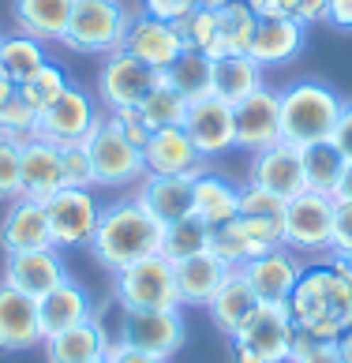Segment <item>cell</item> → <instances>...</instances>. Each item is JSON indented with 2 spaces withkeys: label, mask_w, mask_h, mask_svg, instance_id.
Instances as JSON below:
<instances>
[{
  "label": "cell",
  "mask_w": 352,
  "mask_h": 363,
  "mask_svg": "<svg viewBox=\"0 0 352 363\" xmlns=\"http://www.w3.org/2000/svg\"><path fill=\"white\" fill-rule=\"evenodd\" d=\"M184 131L192 135L202 157H221L225 150H233V105L202 94V98L187 101V116H184Z\"/></svg>",
  "instance_id": "cell-14"
},
{
  "label": "cell",
  "mask_w": 352,
  "mask_h": 363,
  "mask_svg": "<svg viewBox=\"0 0 352 363\" xmlns=\"http://www.w3.org/2000/svg\"><path fill=\"white\" fill-rule=\"evenodd\" d=\"M19 143L16 135H4L0 131V199L11 203V199L23 195V180H19Z\"/></svg>",
  "instance_id": "cell-41"
},
{
  "label": "cell",
  "mask_w": 352,
  "mask_h": 363,
  "mask_svg": "<svg viewBox=\"0 0 352 363\" xmlns=\"http://www.w3.org/2000/svg\"><path fill=\"white\" fill-rule=\"evenodd\" d=\"M348 161L341 157V150L326 139V143H311L300 146V169H304V187L315 195H337V184L345 177Z\"/></svg>",
  "instance_id": "cell-33"
},
{
  "label": "cell",
  "mask_w": 352,
  "mask_h": 363,
  "mask_svg": "<svg viewBox=\"0 0 352 363\" xmlns=\"http://www.w3.org/2000/svg\"><path fill=\"white\" fill-rule=\"evenodd\" d=\"M192 213L202 218L210 228L233 221L240 213V187L233 180L218 177V172L202 169L199 177L192 180Z\"/></svg>",
  "instance_id": "cell-27"
},
{
  "label": "cell",
  "mask_w": 352,
  "mask_h": 363,
  "mask_svg": "<svg viewBox=\"0 0 352 363\" xmlns=\"http://www.w3.org/2000/svg\"><path fill=\"white\" fill-rule=\"evenodd\" d=\"M158 79H161V72L146 68V64L135 60L128 49H116L101 60V68H98V98L105 101L109 113L135 109V105L158 86Z\"/></svg>",
  "instance_id": "cell-12"
},
{
  "label": "cell",
  "mask_w": 352,
  "mask_h": 363,
  "mask_svg": "<svg viewBox=\"0 0 352 363\" xmlns=\"http://www.w3.org/2000/svg\"><path fill=\"white\" fill-rule=\"evenodd\" d=\"M255 23H259V16L243 0H233V4L218 8V49H214V60L248 52L251 38H255Z\"/></svg>",
  "instance_id": "cell-35"
},
{
  "label": "cell",
  "mask_w": 352,
  "mask_h": 363,
  "mask_svg": "<svg viewBox=\"0 0 352 363\" xmlns=\"http://www.w3.org/2000/svg\"><path fill=\"white\" fill-rule=\"evenodd\" d=\"M334 199H345V203H352V161L345 165V177H341V184H337V195Z\"/></svg>",
  "instance_id": "cell-53"
},
{
  "label": "cell",
  "mask_w": 352,
  "mask_h": 363,
  "mask_svg": "<svg viewBox=\"0 0 352 363\" xmlns=\"http://www.w3.org/2000/svg\"><path fill=\"white\" fill-rule=\"evenodd\" d=\"M120 341L131 348H143L150 356L169 359L184 345V318H180V311H124Z\"/></svg>",
  "instance_id": "cell-17"
},
{
  "label": "cell",
  "mask_w": 352,
  "mask_h": 363,
  "mask_svg": "<svg viewBox=\"0 0 352 363\" xmlns=\"http://www.w3.org/2000/svg\"><path fill=\"white\" fill-rule=\"evenodd\" d=\"M11 94H16V83H11V79L0 72V109H4V101L11 98Z\"/></svg>",
  "instance_id": "cell-54"
},
{
  "label": "cell",
  "mask_w": 352,
  "mask_h": 363,
  "mask_svg": "<svg viewBox=\"0 0 352 363\" xmlns=\"http://www.w3.org/2000/svg\"><path fill=\"white\" fill-rule=\"evenodd\" d=\"M124 49L131 52L135 60H143L146 68L154 72H165L169 64L187 49L184 38H180V26L165 23V19H154V16H135L128 23V34H124Z\"/></svg>",
  "instance_id": "cell-15"
},
{
  "label": "cell",
  "mask_w": 352,
  "mask_h": 363,
  "mask_svg": "<svg viewBox=\"0 0 352 363\" xmlns=\"http://www.w3.org/2000/svg\"><path fill=\"white\" fill-rule=\"evenodd\" d=\"M210 72H214V60L207 57V52L184 49L180 57H176L161 75H165V83H172L187 101H192V98H202V94H210Z\"/></svg>",
  "instance_id": "cell-37"
},
{
  "label": "cell",
  "mask_w": 352,
  "mask_h": 363,
  "mask_svg": "<svg viewBox=\"0 0 352 363\" xmlns=\"http://www.w3.org/2000/svg\"><path fill=\"white\" fill-rule=\"evenodd\" d=\"M330 251L337 259L352 255V203L334 199V228H330Z\"/></svg>",
  "instance_id": "cell-45"
},
{
  "label": "cell",
  "mask_w": 352,
  "mask_h": 363,
  "mask_svg": "<svg viewBox=\"0 0 352 363\" xmlns=\"http://www.w3.org/2000/svg\"><path fill=\"white\" fill-rule=\"evenodd\" d=\"M199 8V0H143V11L154 19H165V23H180L187 19L192 11Z\"/></svg>",
  "instance_id": "cell-46"
},
{
  "label": "cell",
  "mask_w": 352,
  "mask_h": 363,
  "mask_svg": "<svg viewBox=\"0 0 352 363\" xmlns=\"http://www.w3.org/2000/svg\"><path fill=\"white\" fill-rule=\"evenodd\" d=\"M202 8H225V4H233V0H199Z\"/></svg>",
  "instance_id": "cell-56"
},
{
  "label": "cell",
  "mask_w": 352,
  "mask_h": 363,
  "mask_svg": "<svg viewBox=\"0 0 352 363\" xmlns=\"http://www.w3.org/2000/svg\"><path fill=\"white\" fill-rule=\"evenodd\" d=\"M240 270H243L248 285L255 289V296H259L263 303H289V296L296 289V281H300L304 266L292 259V251L285 244H281L274 251L259 255V259L243 262Z\"/></svg>",
  "instance_id": "cell-23"
},
{
  "label": "cell",
  "mask_w": 352,
  "mask_h": 363,
  "mask_svg": "<svg viewBox=\"0 0 352 363\" xmlns=\"http://www.w3.org/2000/svg\"><path fill=\"white\" fill-rule=\"evenodd\" d=\"M292 315L285 303H259L233 333V359L236 363H289L292 345Z\"/></svg>",
  "instance_id": "cell-5"
},
{
  "label": "cell",
  "mask_w": 352,
  "mask_h": 363,
  "mask_svg": "<svg viewBox=\"0 0 352 363\" xmlns=\"http://www.w3.org/2000/svg\"><path fill=\"white\" fill-rule=\"evenodd\" d=\"M240 213H251V218H277L285 213V199L266 191V187H255V184H243L240 187Z\"/></svg>",
  "instance_id": "cell-43"
},
{
  "label": "cell",
  "mask_w": 352,
  "mask_h": 363,
  "mask_svg": "<svg viewBox=\"0 0 352 363\" xmlns=\"http://www.w3.org/2000/svg\"><path fill=\"white\" fill-rule=\"evenodd\" d=\"M49 363H87L94 356H105V345H109V333L101 330L98 318H87L72 330H60L53 337L42 341Z\"/></svg>",
  "instance_id": "cell-31"
},
{
  "label": "cell",
  "mask_w": 352,
  "mask_h": 363,
  "mask_svg": "<svg viewBox=\"0 0 352 363\" xmlns=\"http://www.w3.org/2000/svg\"><path fill=\"white\" fill-rule=\"evenodd\" d=\"M326 23L330 26H341V30H352V0H330Z\"/></svg>",
  "instance_id": "cell-50"
},
{
  "label": "cell",
  "mask_w": 352,
  "mask_h": 363,
  "mask_svg": "<svg viewBox=\"0 0 352 363\" xmlns=\"http://www.w3.org/2000/svg\"><path fill=\"white\" fill-rule=\"evenodd\" d=\"M281 221L277 218H251V213H236L233 221L210 228V251L225 259L229 266H243L259 255L281 247Z\"/></svg>",
  "instance_id": "cell-9"
},
{
  "label": "cell",
  "mask_w": 352,
  "mask_h": 363,
  "mask_svg": "<svg viewBox=\"0 0 352 363\" xmlns=\"http://www.w3.org/2000/svg\"><path fill=\"white\" fill-rule=\"evenodd\" d=\"M255 90H263V68L255 64L248 52L240 57H218L210 72V94L229 105H240L243 98H251Z\"/></svg>",
  "instance_id": "cell-32"
},
{
  "label": "cell",
  "mask_w": 352,
  "mask_h": 363,
  "mask_svg": "<svg viewBox=\"0 0 352 363\" xmlns=\"http://www.w3.org/2000/svg\"><path fill=\"white\" fill-rule=\"evenodd\" d=\"M259 303H263V300H259V296H255V289L248 285L243 270H240V266H233V270H229V277L221 281V289L210 296L207 311H210V318H214V326L233 337V333L240 330V322L248 318Z\"/></svg>",
  "instance_id": "cell-28"
},
{
  "label": "cell",
  "mask_w": 352,
  "mask_h": 363,
  "mask_svg": "<svg viewBox=\"0 0 352 363\" xmlns=\"http://www.w3.org/2000/svg\"><path fill=\"white\" fill-rule=\"evenodd\" d=\"M0 247H4V255L53 247L49 213H45V203H42V199H31V195L11 199V203H8V213L0 218Z\"/></svg>",
  "instance_id": "cell-20"
},
{
  "label": "cell",
  "mask_w": 352,
  "mask_h": 363,
  "mask_svg": "<svg viewBox=\"0 0 352 363\" xmlns=\"http://www.w3.org/2000/svg\"><path fill=\"white\" fill-rule=\"evenodd\" d=\"M285 307L292 326L307 330L315 341H337L352 326V266L337 255L326 266H307Z\"/></svg>",
  "instance_id": "cell-1"
},
{
  "label": "cell",
  "mask_w": 352,
  "mask_h": 363,
  "mask_svg": "<svg viewBox=\"0 0 352 363\" xmlns=\"http://www.w3.org/2000/svg\"><path fill=\"white\" fill-rule=\"evenodd\" d=\"M143 161L146 172H154V177H199L207 169V157L199 154V146L184 128L150 131V139L143 146Z\"/></svg>",
  "instance_id": "cell-16"
},
{
  "label": "cell",
  "mask_w": 352,
  "mask_h": 363,
  "mask_svg": "<svg viewBox=\"0 0 352 363\" xmlns=\"http://www.w3.org/2000/svg\"><path fill=\"white\" fill-rule=\"evenodd\" d=\"M334 345H337V356H341V363H352V326H348Z\"/></svg>",
  "instance_id": "cell-52"
},
{
  "label": "cell",
  "mask_w": 352,
  "mask_h": 363,
  "mask_svg": "<svg viewBox=\"0 0 352 363\" xmlns=\"http://www.w3.org/2000/svg\"><path fill=\"white\" fill-rule=\"evenodd\" d=\"M87 363H109V359H105V356H94V359H87Z\"/></svg>",
  "instance_id": "cell-57"
},
{
  "label": "cell",
  "mask_w": 352,
  "mask_h": 363,
  "mask_svg": "<svg viewBox=\"0 0 352 363\" xmlns=\"http://www.w3.org/2000/svg\"><path fill=\"white\" fill-rule=\"evenodd\" d=\"M176 26H180V38H184L187 49H199L214 60V49H218V8H202L199 4L192 16L180 19Z\"/></svg>",
  "instance_id": "cell-40"
},
{
  "label": "cell",
  "mask_w": 352,
  "mask_h": 363,
  "mask_svg": "<svg viewBox=\"0 0 352 363\" xmlns=\"http://www.w3.org/2000/svg\"><path fill=\"white\" fill-rule=\"evenodd\" d=\"M345 262H348V266H352V255H345Z\"/></svg>",
  "instance_id": "cell-58"
},
{
  "label": "cell",
  "mask_w": 352,
  "mask_h": 363,
  "mask_svg": "<svg viewBox=\"0 0 352 363\" xmlns=\"http://www.w3.org/2000/svg\"><path fill=\"white\" fill-rule=\"evenodd\" d=\"M87 154H90L94 184L98 187H128V184H139L146 177L143 146H135L124 131L116 128V120L109 113H105L98 120V128L90 131Z\"/></svg>",
  "instance_id": "cell-6"
},
{
  "label": "cell",
  "mask_w": 352,
  "mask_h": 363,
  "mask_svg": "<svg viewBox=\"0 0 352 363\" xmlns=\"http://www.w3.org/2000/svg\"><path fill=\"white\" fill-rule=\"evenodd\" d=\"M304 34L307 26L292 16H259L255 23V38L248 45V57L259 64V68H281V64H289L300 57L304 49Z\"/></svg>",
  "instance_id": "cell-21"
},
{
  "label": "cell",
  "mask_w": 352,
  "mask_h": 363,
  "mask_svg": "<svg viewBox=\"0 0 352 363\" xmlns=\"http://www.w3.org/2000/svg\"><path fill=\"white\" fill-rule=\"evenodd\" d=\"M229 270H233V266H229L225 259H218L210 247L199 251V255H187V259H180V262H172L180 303H210V296L221 289Z\"/></svg>",
  "instance_id": "cell-25"
},
{
  "label": "cell",
  "mask_w": 352,
  "mask_h": 363,
  "mask_svg": "<svg viewBox=\"0 0 352 363\" xmlns=\"http://www.w3.org/2000/svg\"><path fill=\"white\" fill-rule=\"evenodd\" d=\"M64 86H67L64 68H57V64H45L42 72H34V75L26 79L23 86H16V90H19V98H23L26 105H31L34 113H42V109H49V105L60 98Z\"/></svg>",
  "instance_id": "cell-39"
},
{
  "label": "cell",
  "mask_w": 352,
  "mask_h": 363,
  "mask_svg": "<svg viewBox=\"0 0 352 363\" xmlns=\"http://www.w3.org/2000/svg\"><path fill=\"white\" fill-rule=\"evenodd\" d=\"M116 300L124 311H176L180 292H176L172 262L165 255H146L116 270Z\"/></svg>",
  "instance_id": "cell-7"
},
{
  "label": "cell",
  "mask_w": 352,
  "mask_h": 363,
  "mask_svg": "<svg viewBox=\"0 0 352 363\" xmlns=\"http://www.w3.org/2000/svg\"><path fill=\"white\" fill-rule=\"evenodd\" d=\"M49 64L45 42H38L31 34H4L0 38V72H4L16 86H23L34 72H42Z\"/></svg>",
  "instance_id": "cell-34"
},
{
  "label": "cell",
  "mask_w": 352,
  "mask_h": 363,
  "mask_svg": "<svg viewBox=\"0 0 352 363\" xmlns=\"http://www.w3.org/2000/svg\"><path fill=\"white\" fill-rule=\"evenodd\" d=\"M67 281L64 259L57 255V247H38V251H16L4 259V285L19 289L31 300H42L57 285Z\"/></svg>",
  "instance_id": "cell-18"
},
{
  "label": "cell",
  "mask_w": 352,
  "mask_h": 363,
  "mask_svg": "<svg viewBox=\"0 0 352 363\" xmlns=\"http://www.w3.org/2000/svg\"><path fill=\"white\" fill-rule=\"evenodd\" d=\"M0 38H4V34H0Z\"/></svg>",
  "instance_id": "cell-59"
},
{
  "label": "cell",
  "mask_w": 352,
  "mask_h": 363,
  "mask_svg": "<svg viewBox=\"0 0 352 363\" xmlns=\"http://www.w3.org/2000/svg\"><path fill=\"white\" fill-rule=\"evenodd\" d=\"M105 359H109V363H165L161 356H150V352H143V348H131L120 337L105 345Z\"/></svg>",
  "instance_id": "cell-48"
},
{
  "label": "cell",
  "mask_w": 352,
  "mask_h": 363,
  "mask_svg": "<svg viewBox=\"0 0 352 363\" xmlns=\"http://www.w3.org/2000/svg\"><path fill=\"white\" fill-rule=\"evenodd\" d=\"M243 4H248V8L255 11V16H263V11H266V4H270V0H243Z\"/></svg>",
  "instance_id": "cell-55"
},
{
  "label": "cell",
  "mask_w": 352,
  "mask_h": 363,
  "mask_svg": "<svg viewBox=\"0 0 352 363\" xmlns=\"http://www.w3.org/2000/svg\"><path fill=\"white\" fill-rule=\"evenodd\" d=\"M330 228H334V199L300 191L285 203L281 213V240L289 251H330Z\"/></svg>",
  "instance_id": "cell-11"
},
{
  "label": "cell",
  "mask_w": 352,
  "mask_h": 363,
  "mask_svg": "<svg viewBox=\"0 0 352 363\" xmlns=\"http://www.w3.org/2000/svg\"><path fill=\"white\" fill-rule=\"evenodd\" d=\"M98 120H101V113H98V105H94V98L83 86L67 83L60 98L53 101L49 109L38 113L34 135L57 143V146H75V143L90 139V131L98 128Z\"/></svg>",
  "instance_id": "cell-10"
},
{
  "label": "cell",
  "mask_w": 352,
  "mask_h": 363,
  "mask_svg": "<svg viewBox=\"0 0 352 363\" xmlns=\"http://www.w3.org/2000/svg\"><path fill=\"white\" fill-rule=\"evenodd\" d=\"M330 143L341 150L345 161H352V101L341 105V113H337V124H334V131H330Z\"/></svg>",
  "instance_id": "cell-49"
},
{
  "label": "cell",
  "mask_w": 352,
  "mask_h": 363,
  "mask_svg": "<svg viewBox=\"0 0 352 363\" xmlns=\"http://www.w3.org/2000/svg\"><path fill=\"white\" fill-rule=\"evenodd\" d=\"M192 180L195 177H154V172H146L139 180V195L135 199H139L161 225L180 221L192 213Z\"/></svg>",
  "instance_id": "cell-26"
},
{
  "label": "cell",
  "mask_w": 352,
  "mask_h": 363,
  "mask_svg": "<svg viewBox=\"0 0 352 363\" xmlns=\"http://www.w3.org/2000/svg\"><path fill=\"white\" fill-rule=\"evenodd\" d=\"M161 225L139 199H120V203L101 206L98 228H94L90 251L105 270H124V266L146 259V255H161Z\"/></svg>",
  "instance_id": "cell-2"
},
{
  "label": "cell",
  "mask_w": 352,
  "mask_h": 363,
  "mask_svg": "<svg viewBox=\"0 0 352 363\" xmlns=\"http://www.w3.org/2000/svg\"><path fill=\"white\" fill-rule=\"evenodd\" d=\"M34 128H38V113L19 98V90H16L4 101V109H0V131H4V135H16V139H26V135H34Z\"/></svg>",
  "instance_id": "cell-42"
},
{
  "label": "cell",
  "mask_w": 352,
  "mask_h": 363,
  "mask_svg": "<svg viewBox=\"0 0 352 363\" xmlns=\"http://www.w3.org/2000/svg\"><path fill=\"white\" fill-rule=\"evenodd\" d=\"M109 116L116 120V128L124 131L135 146H146V139H150V124L143 120L139 109H116V113H109Z\"/></svg>",
  "instance_id": "cell-47"
},
{
  "label": "cell",
  "mask_w": 352,
  "mask_h": 363,
  "mask_svg": "<svg viewBox=\"0 0 352 363\" xmlns=\"http://www.w3.org/2000/svg\"><path fill=\"white\" fill-rule=\"evenodd\" d=\"M277 94H281V139L292 146H311L330 139L337 113L345 105L330 86L304 79V83H292Z\"/></svg>",
  "instance_id": "cell-3"
},
{
  "label": "cell",
  "mask_w": 352,
  "mask_h": 363,
  "mask_svg": "<svg viewBox=\"0 0 352 363\" xmlns=\"http://www.w3.org/2000/svg\"><path fill=\"white\" fill-rule=\"evenodd\" d=\"M72 4L75 0H16L11 16H16L19 30L38 38V42H64Z\"/></svg>",
  "instance_id": "cell-30"
},
{
  "label": "cell",
  "mask_w": 352,
  "mask_h": 363,
  "mask_svg": "<svg viewBox=\"0 0 352 363\" xmlns=\"http://www.w3.org/2000/svg\"><path fill=\"white\" fill-rule=\"evenodd\" d=\"M248 184L255 187H266V191L281 195L289 203L292 195L307 191L304 187V169H300V146L292 143H274L266 150L251 154V169H248Z\"/></svg>",
  "instance_id": "cell-19"
},
{
  "label": "cell",
  "mask_w": 352,
  "mask_h": 363,
  "mask_svg": "<svg viewBox=\"0 0 352 363\" xmlns=\"http://www.w3.org/2000/svg\"><path fill=\"white\" fill-rule=\"evenodd\" d=\"M296 363H341V356H337V345L334 341H319L307 356H300Z\"/></svg>",
  "instance_id": "cell-51"
},
{
  "label": "cell",
  "mask_w": 352,
  "mask_h": 363,
  "mask_svg": "<svg viewBox=\"0 0 352 363\" xmlns=\"http://www.w3.org/2000/svg\"><path fill=\"white\" fill-rule=\"evenodd\" d=\"M42 341L45 333L42 318H38V300L0 281V348L4 352H26Z\"/></svg>",
  "instance_id": "cell-24"
},
{
  "label": "cell",
  "mask_w": 352,
  "mask_h": 363,
  "mask_svg": "<svg viewBox=\"0 0 352 363\" xmlns=\"http://www.w3.org/2000/svg\"><path fill=\"white\" fill-rule=\"evenodd\" d=\"M38 318H42V333H45V337H53V333L72 330V326H79V322L94 318V307H90L87 289L75 285V281L67 277L64 285H57L49 296L38 300Z\"/></svg>",
  "instance_id": "cell-29"
},
{
  "label": "cell",
  "mask_w": 352,
  "mask_h": 363,
  "mask_svg": "<svg viewBox=\"0 0 352 363\" xmlns=\"http://www.w3.org/2000/svg\"><path fill=\"white\" fill-rule=\"evenodd\" d=\"M128 8L124 0H75L72 19L64 30V45L75 52H94V57H109L124 49L128 34Z\"/></svg>",
  "instance_id": "cell-4"
},
{
  "label": "cell",
  "mask_w": 352,
  "mask_h": 363,
  "mask_svg": "<svg viewBox=\"0 0 352 363\" xmlns=\"http://www.w3.org/2000/svg\"><path fill=\"white\" fill-rule=\"evenodd\" d=\"M233 143L248 154H259L266 146L281 143V94L255 90L251 98L233 105Z\"/></svg>",
  "instance_id": "cell-13"
},
{
  "label": "cell",
  "mask_w": 352,
  "mask_h": 363,
  "mask_svg": "<svg viewBox=\"0 0 352 363\" xmlns=\"http://www.w3.org/2000/svg\"><path fill=\"white\" fill-rule=\"evenodd\" d=\"M207 247H210V225L202 218H195V213H187V218L165 225L161 255H165L169 262H180V259H187V255H199Z\"/></svg>",
  "instance_id": "cell-38"
},
{
  "label": "cell",
  "mask_w": 352,
  "mask_h": 363,
  "mask_svg": "<svg viewBox=\"0 0 352 363\" xmlns=\"http://www.w3.org/2000/svg\"><path fill=\"white\" fill-rule=\"evenodd\" d=\"M53 247H90L101 206L90 187H60L45 199Z\"/></svg>",
  "instance_id": "cell-8"
},
{
  "label": "cell",
  "mask_w": 352,
  "mask_h": 363,
  "mask_svg": "<svg viewBox=\"0 0 352 363\" xmlns=\"http://www.w3.org/2000/svg\"><path fill=\"white\" fill-rule=\"evenodd\" d=\"M60 154H64V184L67 187H98L94 184V165H90L87 143L60 146Z\"/></svg>",
  "instance_id": "cell-44"
},
{
  "label": "cell",
  "mask_w": 352,
  "mask_h": 363,
  "mask_svg": "<svg viewBox=\"0 0 352 363\" xmlns=\"http://www.w3.org/2000/svg\"><path fill=\"white\" fill-rule=\"evenodd\" d=\"M19 180H23V195L31 199H45L53 191H60L64 184V154L57 143L49 139H38V135H26L19 143Z\"/></svg>",
  "instance_id": "cell-22"
},
{
  "label": "cell",
  "mask_w": 352,
  "mask_h": 363,
  "mask_svg": "<svg viewBox=\"0 0 352 363\" xmlns=\"http://www.w3.org/2000/svg\"><path fill=\"white\" fill-rule=\"evenodd\" d=\"M143 113V120L150 124V131L158 128H184V116H187V98L172 83H165V75L158 79V86L146 94V98L135 105Z\"/></svg>",
  "instance_id": "cell-36"
}]
</instances>
